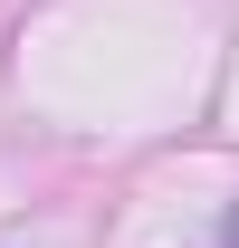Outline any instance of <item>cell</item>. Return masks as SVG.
I'll use <instances>...</instances> for the list:
<instances>
[{
  "mask_svg": "<svg viewBox=\"0 0 239 248\" xmlns=\"http://www.w3.org/2000/svg\"><path fill=\"white\" fill-rule=\"evenodd\" d=\"M220 248H239V201H230V219H220Z\"/></svg>",
  "mask_w": 239,
  "mask_h": 248,
  "instance_id": "cell-1",
  "label": "cell"
}]
</instances>
